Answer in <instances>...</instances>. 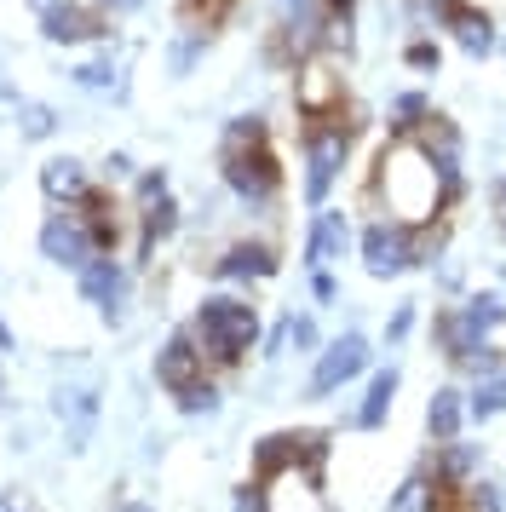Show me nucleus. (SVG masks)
Returning a JSON list of instances; mask_svg holds the SVG:
<instances>
[{"label":"nucleus","instance_id":"f257e3e1","mask_svg":"<svg viewBox=\"0 0 506 512\" xmlns=\"http://www.w3.org/2000/svg\"><path fill=\"white\" fill-rule=\"evenodd\" d=\"M368 202H386V219H403V225H432L449 213L443 208V173L414 139H391L380 150Z\"/></svg>","mask_w":506,"mask_h":512},{"label":"nucleus","instance_id":"f03ea898","mask_svg":"<svg viewBox=\"0 0 506 512\" xmlns=\"http://www.w3.org/2000/svg\"><path fill=\"white\" fill-rule=\"evenodd\" d=\"M190 334H196V346H202L207 369H236L253 346H259V305L242 300V294H207L196 305V317H190Z\"/></svg>","mask_w":506,"mask_h":512},{"label":"nucleus","instance_id":"7ed1b4c3","mask_svg":"<svg viewBox=\"0 0 506 512\" xmlns=\"http://www.w3.org/2000/svg\"><path fill=\"white\" fill-rule=\"evenodd\" d=\"M351 144H357V121H299V150H305V202L322 208L328 190L340 185L345 162H351Z\"/></svg>","mask_w":506,"mask_h":512},{"label":"nucleus","instance_id":"20e7f679","mask_svg":"<svg viewBox=\"0 0 506 512\" xmlns=\"http://www.w3.org/2000/svg\"><path fill=\"white\" fill-rule=\"evenodd\" d=\"M219 179L242 208H276L282 196V162L271 139L265 144H219Z\"/></svg>","mask_w":506,"mask_h":512},{"label":"nucleus","instance_id":"39448f33","mask_svg":"<svg viewBox=\"0 0 506 512\" xmlns=\"http://www.w3.org/2000/svg\"><path fill=\"white\" fill-rule=\"evenodd\" d=\"M294 110L299 121H345L351 116V87H345V64L334 52H317L294 70Z\"/></svg>","mask_w":506,"mask_h":512},{"label":"nucleus","instance_id":"423d86ee","mask_svg":"<svg viewBox=\"0 0 506 512\" xmlns=\"http://www.w3.org/2000/svg\"><path fill=\"white\" fill-rule=\"evenodd\" d=\"M328 455H334V443L328 432L317 426H288V432H265V438L253 443V484H265L276 472H288V466H305V472H328Z\"/></svg>","mask_w":506,"mask_h":512},{"label":"nucleus","instance_id":"0eeeda50","mask_svg":"<svg viewBox=\"0 0 506 512\" xmlns=\"http://www.w3.org/2000/svg\"><path fill=\"white\" fill-rule=\"evenodd\" d=\"M357 248H363V265L368 277H403V271H414L420 265V248H414V225H403V219H368L363 236H357Z\"/></svg>","mask_w":506,"mask_h":512},{"label":"nucleus","instance_id":"6e6552de","mask_svg":"<svg viewBox=\"0 0 506 512\" xmlns=\"http://www.w3.org/2000/svg\"><path fill=\"white\" fill-rule=\"evenodd\" d=\"M368 334H357V328H345L340 340H328V346L317 351V363H311V380H305V397H334L345 386V380H357V374L368 369Z\"/></svg>","mask_w":506,"mask_h":512},{"label":"nucleus","instance_id":"1a4fd4ad","mask_svg":"<svg viewBox=\"0 0 506 512\" xmlns=\"http://www.w3.org/2000/svg\"><path fill=\"white\" fill-rule=\"evenodd\" d=\"M432 6V18L449 35H455L460 52H472V58H489V52L501 47V24L489 18V6L483 0H426Z\"/></svg>","mask_w":506,"mask_h":512},{"label":"nucleus","instance_id":"9d476101","mask_svg":"<svg viewBox=\"0 0 506 512\" xmlns=\"http://www.w3.org/2000/svg\"><path fill=\"white\" fill-rule=\"evenodd\" d=\"M41 254L52 265H64V271H87L92 259H98V242H92L81 213L58 208V213H46V225H41Z\"/></svg>","mask_w":506,"mask_h":512},{"label":"nucleus","instance_id":"9b49d317","mask_svg":"<svg viewBox=\"0 0 506 512\" xmlns=\"http://www.w3.org/2000/svg\"><path fill=\"white\" fill-rule=\"evenodd\" d=\"M41 35L52 47H87V41H110V12L98 0H64L41 12Z\"/></svg>","mask_w":506,"mask_h":512},{"label":"nucleus","instance_id":"f8f14e48","mask_svg":"<svg viewBox=\"0 0 506 512\" xmlns=\"http://www.w3.org/2000/svg\"><path fill=\"white\" fill-rule=\"evenodd\" d=\"M253 489H259V512H328L322 478L305 472V466H288V472H276V478H265V484H253Z\"/></svg>","mask_w":506,"mask_h":512},{"label":"nucleus","instance_id":"ddd939ff","mask_svg":"<svg viewBox=\"0 0 506 512\" xmlns=\"http://www.w3.org/2000/svg\"><path fill=\"white\" fill-rule=\"evenodd\" d=\"M432 346L449 357V363H466V357H478L483 346H489V328L466 311V305H437V317H432Z\"/></svg>","mask_w":506,"mask_h":512},{"label":"nucleus","instance_id":"4468645a","mask_svg":"<svg viewBox=\"0 0 506 512\" xmlns=\"http://www.w3.org/2000/svg\"><path fill=\"white\" fill-rule=\"evenodd\" d=\"M156 380H161V392H184V386L207 380V357H202V346H196V334H190V328H173V334L161 340Z\"/></svg>","mask_w":506,"mask_h":512},{"label":"nucleus","instance_id":"2eb2a0df","mask_svg":"<svg viewBox=\"0 0 506 512\" xmlns=\"http://www.w3.org/2000/svg\"><path fill=\"white\" fill-rule=\"evenodd\" d=\"M75 277H81V294L104 311V323H110V328L127 317V271H121L110 254H98L87 271H75Z\"/></svg>","mask_w":506,"mask_h":512},{"label":"nucleus","instance_id":"dca6fc26","mask_svg":"<svg viewBox=\"0 0 506 512\" xmlns=\"http://www.w3.org/2000/svg\"><path fill=\"white\" fill-rule=\"evenodd\" d=\"M75 213L87 219V231H92V242H98V254H121V242H127V219H121V208H115V190H104V185H92L81 202H75Z\"/></svg>","mask_w":506,"mask_h":512},{"label":"nucleus","instance_id":"f3484780","mask_svg":"<svg viewBox=\"0 0 506 512\" xmlns=\"http://www.w3.org/2000/svg\"><path fill=\"white\" fill-rule=\"evenodd\" d=\"M213 277L219 282H271L276 277V248L271 242H230L225 254L213 259Z\"/></svg>","mask_w":506,"mask_h":512},{"label":"nucleus","instance_id":"a211bd4d","mask_svg":"<svg viewBox=\"0 0 506 512\" xmlns=\"http://www.w3.org/2000/svg\"><path fill=\"white\" fill-rule=\"evenodd\" d=\"M426 472H432L437 484L466 489V484H472V478L483 472V443H466V438H455V443H432V461H426Z\"/></svg>","mask_w":506,"mask_h":512},{"label":"nucleus","instance_id":"6ab92c4d","mask_svg":"<svg viewBox=\"0 0 506 512\" xmlns=\"http://www.w3.org/2000/svg\"><path fill=\"white\" fill-rule=\"evenodd\" d=\"M345 242H351V219L334 213V208H317L311 236H305V265H311V271H328V259H340Z\"/></svg>","mask_w":506,"mask_h":512},{"label":"nucleus","instance_id":"aec40b11","mask_svg":"<svg viewBox=\"0 0 506 512\" xmlns=\"http://www.w3.org/2000/svg\"><path fill=\"white\" fill-rule=\"evenodd\" d=\"M397 386H403L397 363H391V369H374V374H368V392H363V403H357L351 426H357V432H380V426H386V415H391V403H397Z\"/></svg>","mask_w":506,"mask_h":512},{"label":"nucleus","instance_id":"412c9836","mask_svg":"<svg viewBox=\"0 0 506 512\" xmlns=\"http://www.w3.org/2000/svg\"><path fill=\"white\" fill-rule=\"evenodd\" d=\"M460 426H466V392H460V386H437L432 403H426V438L455 443Z\"/></svg>","mask_w":506,"mask_h":512},{"label":"nucleus","instance_id":"4be33fe9","mask_svg":"<svg viewBox=\"0 0 506 512\" xmlns=\"http://www.w3.org/2000/svg\"><path fill=\"white\" fill-rule=\"evenodd\" d=\"M41 190L58 202V208H75V202L92 190V179H87V167L75 162V156H52V162L41 167Z\"/></svg>","mask_w":506,"mask_h":512},{"label":"nucleus","instance_id":"5701e85b","mask_svg":"<svg viewBox=\"0 0 506 512\" xmlns=\"http://www.w3.org/2000/svg\"><path fill=\"white\" fill-rule=\"evenodd\" d=\"M173 231H179V202H173V196L144 202V208H138V259H150L156 254V242L161 236H173Z\"/></svg>","mask_w":506,"mask_h":512},{"label":"nucleus","instance_id":"b1692460","mask_svg":"<svg viewBox=\"0 0 506 512\" xmlns=\"http://www.w3.org/2000/svg\"><path fill=\"white\" fill-rule=\"evenodd\" d=\"M58 415H64L69 426V449H87V432H92V415H98V397L92 392H58V403H52Z\"/></svg>","mask_w":506,"mask_h":512},{"label":"nucleus","instance_id":"393cba45","mask_svg":"<svg viewBox=\"0 0 506 512\" xmlns=\"http://www.w3.org/2000/svg\"><path fill=\"white\" fill-rule=\"evenodd\" d=\"M230 6H236V0H179L184 35H207V41H213V29L230 18Z\"/></svg>","mask_w":506,"mask_h":512},{"label":"nucleus","instance_id":"a878e982","mask_svg":"<svg viewBox=\"0 0 506 512\" xmlns=\"http://www.w3.org/2000/svg\"><path fill=\"white\" fill-rule=\"evenodd\" d=\"M506 409V369H495V374H483L478 386H472V392H466V415L478 420H495Z\"/></svg>","mask_w":506,"mask_h":512},{"label":"nucleus","instance_id":"bb28decb","mask_svg":"<svg viewBox=\"0 0 506 512\" xmlns=\"http://www.w3.org/2000/svg\"><path fill=\"white\" fill-rule=\"evenodd\" d=\"M426 116H432V98L426 93H397L391 98V139H409Z\"/></svg>","mask_w":506,"mask_h":512},{"label":"nucleus","instance_id":"cd10ccee","mask_svg":"<svg viewBox=\"0 0 506 512\" xmlns=\"http://www.w3.org/2000/svg\"><path fill=\"white\" fill-rule=\"evenodd\" d=\"M455 512H506V489L489 484V478H472V484L460 489Z\"/></svg>","mask_w":506,"mask_h":512},{"label":"nucleus","instance_id":"c85d7f7f","mask_svg":"<svg viewBox=\"0 0 506 512\" xmlns=\"http://www.w3.org/2000/svg\"><path fill=\"white\" fill-rule=\"evenodd\" d=\"M173 403H179V415H213V409H219V380L207 374V380H196V386L173 392Z\"/></svg>","mask_w":506,"mask_h":512},{"label":"nucleus","instance_id":"c756f323","mask_svg":"<svg viewBox=\"0 0 506 512\" xmlns=\"http://www.w3.org/2000/svg\"><path fill=\"white\" fill-rule=\"evenodd\" d=\"M18 127H23V139H52V133H58V116L29 98V104H18Z\"/></svg>","mask_w":506,"mask_h":512},{"label":"nucleus","instance_id":"7c9ffc66","mask_svg":"<svg viewBox=\"0 0 506 512\" xmlns=\"http://www.w3.org/2000/svg\"><path fill=\"white\" fill-rule=\"evenodd\" d=\"M460 305H466V311H472V317H478V323L489 328V334H495V328L506 323V300H501V294H466Z\"/></svg>","mask_w":506,"mask_h":512},{"label":"nucleus","instance_id":"2f4dec72","mask_svg":"<svg viewBox=\"0 0 506 512\" xmlns=\"http://www.w3.org/2000/svg\"><path fill=\"white\" fill-rule=\"evenodd\" d=\"M420 501H426V466H420V472H409L403 484L391 489V512H420Z\"/></svg>","mask_w":506,"mask_h":512},{"label":"nucleus","instance_id":"473e14b6","mask_svg":"<svg viewBox=\"0 0 506 512\" xmlns=\"http://www.w3.org/2000/svg\"><path fill=\"white\" fill-rule=\"evenodd\" d=\"M207 52V35H179L173 41V52H167V64H173V75H190V64Z\"/></svg>","mask_w":506,"mask_h":512},{"label":"nucleus","instance_id":"72a5a7b5","mask_svg":"<svg viewBox=\"0 0 506 512\" xmlns=\"http://www.w3.org/2000/svg\"><path fill=\"white\" fill-rule=\"evenodd\" d=\"M288 346H294V351H311V357H317V351H322L317 317H288Z\"/></svg>","mask_w":506,"mask_h":512},{"label":"nucleus","instance_id":"f704fd0d","mask_svg":"<svg viewBox=\"0 0 506 512\" xmlns=\"http://www.w3.org/2000/svg\"><path fill=\"white\" fill-rule=\"evenodd\" d=\"M75 87H87V93H104V87H115V93H121L115 64H81V70H75Z\"/></svg>","mask_w":506,"mask_h":512},{"label":"nucleus","instance_id":"c9c22d12","mask_svg":"<svg viewBox=\"0 0 506 512\" xmlns=\"http://www.w3.org/2000/svg\"><path fill=\"white\" fill-rule=\"evenodd\" d=\"M161 196H167V173H161V167L138 173V185H133V208H144V202H161Z\"/></svg>","mask_w":506,"mask_h":512},{"label":"nucleus","instance_id":"e433bc0d","mask_svg":"<svg viewBox=\"0 0 506 512\" xmlns=\"http://www.w3.org/2000/svg\"><path fill=\"white\" fill-rule=\"evenodd\" d=\"M409 328H414V305H397V311L386 317V346H403Z\"/></svg>","mask_w":506,"mask_h":512},{"label":"nucleus","instance_id":"4c0bfd02","mask_svg":"<svg viewBox=\"0 0 506 512\" xmlns=\"http://www.w3.org/2000/svg\"><path fill=\"white\" fill-rule=\"evenodd\" d=\"M403 58H409V70H437V58H443V52H437V41H409Z\"/></svg>","mask_w":506,"mask_h":512},{"label":"nucleus","instance_id":"58836bf2","mask_svg":"<svg viewBox=\"0 0 506 512\" xmlns=\"http://www.w3.org/2000/svg\"><path fill=\"white\" fill-rule=\"evenodd\" d=\"M311 12H322V0H276V18H282V24H294V18H311Z\"/></svg>","mask_w":506,"mask_h":512},{"label":"nucleus","instance_id":"ea45409f","mask_svg":"<svg viewBox=\"0 0 506 512\" xmlns=\"http://www.w3.org/2000/svg\"><path fill=\"white\" fill-rule=\"evenodd\" d=\"M311 294H317L322 305H334V300H340V282L328 277V271H311Z\"/></svg>","mask_w":506,"mask_h":512},{"label":"nucleus","instance_id":"a19ab883","mask_svg":"<svg viewBox=\"0 0 506 512\" xmlns=\"http://www.w3.org/2000/svg\"><path fill=\"white\" fill-rule=\"evenodd\" d=\"M288 351V323H276L271 334H265V357H282Z\"/></svg>","mask_w":506,"mask_h":512},{"label":"nucleus","instance_id":"79ce46f5","mask_svg":"<svg viewBox=\"0 0 506 512\" xmlns=\"http://www.w3.org/2000/svg\"><path fill=\"white\" fill-rule=\"evenodd\" d=\"M104 173H110V185H115V179H127V173H133V162H127V156H121V150H115L110 162H104Z\"/></svg>","mask_w":506,"mask_h":512},{"label":"nucleus","instance_id":"37998d69","mask_svg":"<svg viewBox=\"0 0 506 512\" xmlns=\"http://www.w3.org/2000/svg\"><path fill=\"white\" fill-rule=\"evenodd\" d=\"M489 202H495V219H501V231H506V179H495V190H489Z\"/></svg>","mask_w":506,"mask_h":512},{"label":"nucleus","instance_id":"c03bdc74","mask_svg":"<svg viewBox=\"0 0 506 512\" xmlns=\"http://www.w3.org/2000/svg\"><path fill=\"white\" fill-rule=\"evenodd\" d=\"M322 12H328V18H351V12H357V0H322Z\"/></svg>","mask_w":506,"mask_h":512},{"label":"nucleus","instance_id":"a18cd8bd","mask_svg":"<svg viewBox=\"0 0 506 512\" xmlns=\"http://www.w3.org/2000/svg\"><path fill=\"white\" fill-rule=\"evenodd\" d=\"M0 512H35V507H29L23 495H0Z\"/></svg>","mask_w":506,"mask_h":512},{"label":"nucleus","instance_id":"49530a36","mask_svg":"<svg viewBox=\"0 0 506 512\" xmlns=\"http://www.w3.org/2000/svg\"><path fill=\"white\" fill-rule=\"evenodd\" d=\"M98 6H104V12H121V6H138V0H98Z\"/></svg>","mask_w":506,"mask_h":512},{"label":"nucleus","instance_id":"de8ad7c7","mask_svg":"<svg viewBox=\"0 0 506 512\" xmlns=\"http://www.w3.org/2000/svg\"><path fill=\"white\" fill-rule=\"evenodd\" d=\"M29 6H35V12H52V6H64V0H29Z\"/></svg>","mask_w":506,"mask_h":512},{"label":"nucleus","instance_id":"09e8293b","mask_svg":"<svg viewBox=\"0 0 506 512\" xmlns=\"http://www.w3.org/2000/svg\"><path fill=\"white\" fill-rule=\"evenodd\" d=\"M0 351H12V328L0 323Z\"/></svg>","mask_w":506,"mask_h":512},{"label":"nucleus","instance_id":"8fccbe9b","mask_svg":"<svg viewBox=\"0 0 506 512\" xmlns=\"http://www.w3.org/2000/svg\"><path fill=\"white\" fill-rule=\"evenodd\" d=\"M115 512H150V507H144V501H127V507H115Z\"/></svg>","mask_w":506,"mask_h":512},{"label":"nucleus","instance_id":"3c124183","mask_svg":"<svg viewBox=\"0 0 506 512\" xmlns=\"http://www.w3.org/2000/svg\"><path fill=\"white\" fill-rule=\"evenodd\" d=\"M501 52H506V29H501Z\"/></svg>","mask_w":506,"mask_h":512}]
</instances>
